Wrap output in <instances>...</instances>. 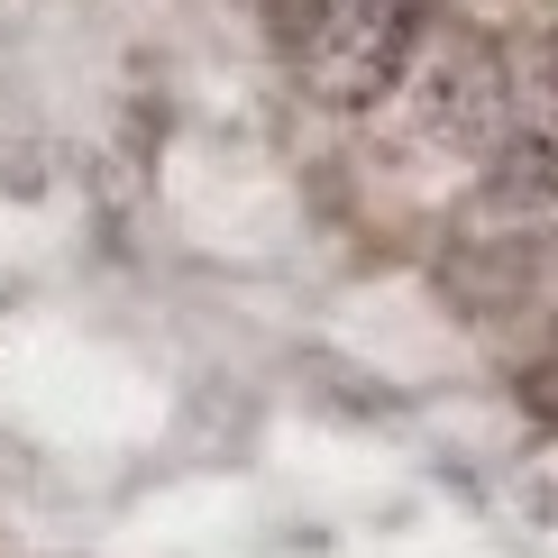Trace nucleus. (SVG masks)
Instances as JSON below:
<instances>
[{
    "label": "nucleus",
    "mask_w": 558,
    "mask_h": 558,
    "mask_svg": "<svg viewBox=\"0 0 558 558\" xmlns=\"http://www.w3.org/2000/svg\"><path fill=\"white\" fill-rule=\"evenodd\" d=\"M495 202H513L531 220H558V137H513L495 156Z\"/></svg>",
    "instance_id": "nucleus-2"
},
{
    "label": "nucleus",
    "mask_w": 558,
    "mask_h": 558,
    "mask_svg": "<svg viewBox=\"0 0 558 558\" xmlns=\"http://www.w3.org/2000/svg\"><path fill=\"white\" fill-rule=\"evenodd\" d=\"M412 37H422V0H302L293 10V74L312 101L366 110L412 64Z\"/></svg>",
    "instance_id": "nucleus-1"
},
{
    "label": "nucleus",
    "mask_w": 558,
    "mask_h": 558,
    "mask_svg": "<svg viewBox=\"0 0 558 558\" xmlns=\"http://www.w3.org/2000/svg\"><path fill=\"white\" fill-rule=\"evenodd\" d=\"M549 74H558V46H549Z\"/></svg>",
    "instance_id": "nucleus-3"
}]
</instances>
